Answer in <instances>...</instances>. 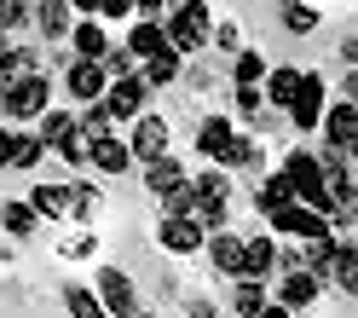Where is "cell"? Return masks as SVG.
I'll return each instance as SVG.
<instances>
[{
  "label": "cell",
  "mask_w": 358,
  "mask_h": 318,
  "mask_svg": "<svg viewBox=\"0 0 358 318\" xmlns=\"http://www.w3.org/2000/svg\"><path fill=\"white\" fill-rule=\"evenodd\" d=\"M283 174L295 179V191H301V202H306V209H318V214H329V186H324V156H312V151H289V156H283Z\"/></svg>",
  "instance_id": "1"
},
{
  "label": "cell",
  "mask_w": 358,
  "mask_h": 318,
  "mask_svg": "<svg viewBox=\"0 0 358 318\" xmlns=\"http://www.w3.org/2000/svg\"><path fill=\"white\" fill-rule=\"evenodd\" d=\"M168 41H173V53H196L208 41V6H203V0H179V6H173Z\"/></svg>",
  "instance_id": "2"
},
{
  "label": "cell",
  "mask_w": 358,
  "mask_h": 318,
  "mask_svg": "<svg viewBox=\"0 0 358 318\" xmlns=\"http://www.w3.org/2000/svg\"><path fill=\"white\" fill-rule=\"evenodd\" d=\"M47 99H52V81H47V76H24L17 87H6V116H12V122L47 116Z\"/></svg>",
  "instance_id": "3"
},
{
  "label": "cell",
  "mask_w": 358,
  "mask_h": 318,
  "mask_svg": "<svg viewBox=\"0 0 358 318\" xmlns=\"http://www.w3.org/2000/svg\"><path fill=\"white\" fill-rule=\"evenodd\" d=\"M226 202H231V179L226 174H203L196 179V220H203L208 232L226 226Z\"/></svg>",
  "instance_id": "4"
},
{
  "label": "cell",
  "mask_w": 358,
  "mask_h": 318,
  "mask_svg": "<svg viewBox=\"0 0 358 318\" xmlns=\"http://www.w3.org/2000/svg\"><path fill=\"white\" fill-rule=\"evenodd\" d=\"M272 226H278V232H289V237H306V243L329 237V214L306 209V202H289V209H278V214H272Z\"/></svg>",
  "instance_id": "5"
},
{
  "label": "cell",
  "mask_w": 358,
  "mask_h": 318,
  "mask_svg": "<svg viewBox=\"0 0 358 318\" xmlns=\"http://www.w3.org/2000/svg\"><path fill=\"white\" fill-rule=\"evenodd\" d=\"M99 295H104L110 318H145V312H139V295H133V284H127V272L110 266L104 278H99Z\"/></svg>",
  "instance_id": "6"
},
{
  "label": "cell",
  "mask_w": 358,
  "mask_h": 318,
  "mask_svg": "<svg viewBox=\"0 0 358 318\" xmlns=\"http://www.w3.org/2000/svg\"><path fill=\"white\" fill-rule=\"evenodd\" d=\"M324 116H329V110H324V81L306 76L301 93H295V104H289V122H295V127H318Z\"/></svg>",
  "instance_id": "7"
},
{
  "label": "cell",
  "mask_w": 358,
  "mask_h": 318,
  "mask_svg": "<svg viewBox=\"0 0 358 318\" xmlns=\"http://www.w3.org/2000/svg\"><path fill=\"white\" fill-rule=\"evenodd\" d=\"M162 151H168V122L162 116H139V122H133V156L162 163Z\"/></svg>",
  "instance_id": "8"
},
{
  "label": "cell",
  "mask_w": 358,
  "mask_h": 318,
  "mask_svg": "<svg viewBox=\"0 0 358 318\" xmlns=\"http://www.w3.org/2000/svg\"><path fill=\"white\" fill-rule=\"evenodd\" d=\"M145 93H150V81L145 76H127V81H116V87H110V116H133V122H139V110H145Z\"/></svg>",
  "instance_id": "9"
},
{
  "label": "cell",
  "mask_w": 358,
  "mask_h": 318,
  "mask_svg": "<svg viewBox=\"0 0 358 318\" xmlns=\"http://www.w3.org/2000/svg\"><path fill=\"white\" fill-rule=\"evenodd\" d=\"M208 255H214V266H220V272H231V278H243V272H249V243L231 237V232H214Z\"/></svg>",
  "instance_id": "10"
},
{
  "label": "cell",
  "mask_w": 358,
  "mask_h": 318,
  "mask_svg": "<svg viewBox=\"0 0 358 318\" xmlns=\"http://www.w3.org/2000/svg\"><path fill=\"white\" fill-rule=\"evenodd\" d=\"M0 156H6L12 168H35L41 156H47V139H41V133H6V139H0Z\"/></svg>",
  "instance_id": "11"
},
{
  "label": "cell",
  "mask_w": 358,
  "mask_h": 318,
  "mask_svg": "<svg viewBox=\"0 0 358 318\" xmlns=\"http://www.w3.org/2000/svg\"><path fill=\"white\" fill-rule=\"evenodd\" d=\"M127 47H133V58H156V53H168L173 41H168V29L156 24V18H139V24H133V35H127Z\"/></svg>",
  "instance_id": "12"
},
{
  "label": "cell",
  "mask_w": 358,
  "mask_h": 318,
  "mask_svg": "<svg viewBox=\"0 0 358 318\" xmlns=\"http://www.w3.org/2000/svg\"><path fill=\"white\" fill-rule=\"evenodd\" d=\"M104 64H76V70H70V93L81 99V104H104L110 93H104Z\"/></svg>",
  "instance_id": "13"
},
{
  "label": "cell",
  "mask_w": 358,
  "mask_h": 318,
  "mask_svg": "<svg viewBox=\"0 0 358 318\" xmlns=\"http://www.w3.org/2000/svg\"><path fill=\"white\" fill-rule=\"evenodd\" d=\"M324 133H329V151H352V139H358V104H335L324 116Z\"/></svg>",
  "instance_id": "14"
},
{
  "label": "cell",
  "mask_w": 358,
  "mask_h": 318,
  "mask_svg": "<svg viewBox=\"0 0 358 318\" xmlns=\"http://www.w3.org/2000/svg\"><path fill=\"white\" fill-rule=\"evenodd\" d=\"M162 249H173V255L203 249V220H162Z\"/></svg>",
  "instance_id": "15"
},
{
  "label": "cell",
  "mask_w": 358,
  "mask_h": 318,
  "mask_svg": "<svg viewBox=\"0 0 358 318\" xmlns=\"http://www.w3.org/2000/svg\"><path fill=\"white\" fill-rule=\"evenodd\" d=\"M301 70H289V64H278V70L272 76H266V104H278V110H289V104H295V93H301Z\"/></svg>",
  "instance_id": "16"
},
{
  "label": "cell",
  "mask_w": 358,
  "mask_h": 318,
  "mask_svg": "<svg viewBox=\"0 0 358 318\" xmlns=\"http://www.w3.org/2000/svg\"><path fill=\"white\" fill-rule=\"evenodd\" d=\"M231 139H237V133H231V122H226V116H208L203 127H196V151H203V156H214V163L231 151Z\"/></svg>",
  "instance_id": "17"
},
{
  "label": "cell",
  "mask_w": 358,
  "mask_h": 318,
  "mask_svg": "<svg viewBox=\"0 0 358 318\" xmlns=\"http://www.w3.org/2000/svg\"><path fill=\"white\" fill-rule=\"evenodd\" d=\"M278 301L283 307H312V301H318V272H283Z\"/></svg>",
  "instance_id": "18"
},
{
  "label": "cell",
  "mask_w": 358,
  "mask_h": 318,
  "mask_svg": "<svg viewBox=\"0 0 358 318\" xmlns=\"http://www.w3.org/2000/svg\"><path fill=\"white\" fill-rule=\"evenodd\" d=\"M35 214H47V220H58V214H70L76 209V186H35Z\"/></svg>",
  "instance_id": "19"
},
{
  "label": "cell",
  "mask_w": 358,
  "mask_h": 318,
  "mask_svg": "<svg viewBox=\"0 0 358 318\" xmlns=\"http://www.w3.org/2000/svg\"><path fill=\"white\" fill-rule=\"evenodd\" d=\"M35 24H41V35H47V41L76 35V29H70V0H41V6H35Z\"/></svg>",
  "instance_id": "20"
},
{
  "label": "cell",
  "mask_w": 358,
  "mask_h": 318,
  "mask_svg": "<svg viewBox=\"0 0 358 318\" xmlns=\"http://www.w3.org/2000/svg\"><path fill=\"white\" fill-rule=\"evenodd\" d=\"M289 202H301L295 179H289V174H272V179L260 186V209H266V214H278V209H289Z\"/></svg>",
  "instance_id": "21"
},
{
  "label": "cell",
  "mask_w": 358,
  "mask_h": 318,
  "mask_svg": "<svg viewBox=\"0 0 358 318\" xmlns=\"http://www.w3.org/2000/svg\"><path fill=\"white\" fill-rule=\"evenodd\" d=\"M145 179H150V191H156V197H173L179 186H191V179H185V168H179L173 156H162V163H150V174H145Z\"/></svg>",
  "instance_id": "22"
},
{
  "label": "cell",
  "mask_w": 358,
  "mask_h": 318,
  "mask_svg": "<svg viewBox=\"0 0 358 318\" xmlns=\"http://www.w3.org/2000/svg\"><path fill=\"white\" fill-rule=\"evenodd\" d=\"M76 53H81V64H104V58H110L104 29H99V24H76Z\"/></svg>",
  "instance_id": "23"
},
{
  "label": "cell",
  "mask_w": 358,
  "mask_h": 318,
  "mask_svg": "<svg viewBox=\"0 0 358 318\" xmlns=\"http://www.w3.org/2000/svg\"><path fill=\"white\" fill-rule=\"evenodd\" d=\"M278 261H283V255H278L272 237H249V272H243V278H266Z\"/></svg>",
  "instance_id": "24"
},
{
  "label": "cell",
  "mask_w": 358,
  "mask_h": 318,
  "mask_svg": "<svg viewBox=\"0 0 358 318\" xmlns=\"http://www.w3.org/2000/svg\"><path fill=\"white\" fill-rule=\"evenodd\" d=\"M64 307H70L76 318H110V307L99 301L93 289H81V284H70V289H64Z\"/></svg>",
  "instance_id": "25"
},
{
  "label": "cell",
  "mask_w": 358,
  "mask_h": 318,
  "mask_svg": "<svg viewBox=\"0 0 358 318\" xmlns=\"http://www.w3.org/2000/svg\"><path fill=\"white\" fill-rule=\"evenodd\" d=\"M93 163H99L104 174H122V168L133 163V145H122V139H99V145H93Z\"/></svg>",
  "instance_id": "26"
},
{
  "label": "cell",
  "mask_w": 358,
  "mask_h": 318,
  "mask_svg": "<svg viewBox=\"0 0 358 318\" xmlns=\"http://www.w3.org/2000/svg\"><path fill=\"white\" fill-rule=\"evenodd\" d=\"M266 307H272V301H266L260 278H243V284H237V318H260Z\"/></svg>",
  "instance_id": "27"
},
{
  "label": "cell",
  "mask_w": 358,
  "mask_h": 318,
  "mask_svg": "<svg viewBox=\"0 0 358 318\" xmlns=\"http://www.w3.org/2000/svg\"><path fill=\"white\" fill-rule=\"evenodd\" d=\"M0 76H6V87H17L24 76H35V53H24V47H12L6 58H0Z\"/></svg>",
  "instance_id": "28"
},
{
  "label": "cell",
  "mask_w": 358,
  "mask_h": 318,
  "mask_svg": "<svg viewBox=\"0 0 358 318\" xmlns=\"http://www.w3.org/2000/svg\"><path fill=\"white\" fill-rule=\"evenodd\" d=\"M329 278L341 284L347 295H358V249H347V243H341V255H335V272H329Z\"/></svg>",
  "instance_id": "29"
},
{
  "label": "cell",
  "mask_w": 358,
  "mask_h": 318,
  "mask_svg": "<svg viewBox=\"0 0 358 318\" xmlns=\"http://www.w3.org/2000/svg\"><path fill=\"white\" fill-rule=\"evenodd\" d=\"M173 76H179V53H173V47L156 53V58L145 64V81H150V87H162V81H173Z\"/></svg>",
  "instance_id": "30"
},
{
  "label": "cell",
  "mask_w": 358,
  "mask_h": 318,
  "mask_svg": "<svg viewBox=\"0 0 358 318\" xmlns=\"http://www.w3.org/2000/svg\"><path fill=\"white\" fill-rule=\"evenodd\" d=\"M260 163V145L255 139H231V151L220 156V168H255Z\"/></svg>",
  "instance_id": "31"
},
{
  "label": "cell",
  "mask_w": 358,
  "mask_h": 318,
  "mask_svg": "<svg viewBox=\"0 0 358 318\" xmlns=\"http://www.w3.org/2000/svg\"><path fill=\"white\" fill-rule=\"evenodd\" d=\"M260 76H272V70H266V58L260 53H237V87H255Z\"/></svg>",
  "instance_id": "32"
},
{
  "label": "cell",
  "mask_w": 358,
  "mask_h": 318,
  "mask_svg": "<svg viewBox=\"0 0 358 318\" xmlns=\"http://www.w3.org/2000/svg\"><path fill=\"white\" fill-rule=\"evenodd\" d=\"M70 133H76V122L64 116V110H47V122H41V139L58 145V139H70Z\"/></svg>",
  "instance_id": "33"
},
{
  "label": "cell",
  "mask_w": 358,
  "mask_h": 318,
  "mask_svg": "<svg viewBox=\"0 0 358 318\" xmlns=\"http://www.w3.org/2000/svg\"><path fill=\"white\" fill-rule=\"evenodd\" d=\"M283 24L295 29V35H306L312 24H318V12H312V6H301V0H289V6H283Z\"/></svg>",
  "instance_id": "34"
},
{
  "label": "cell",
  "mask_w": 358,
  "mask_h": 318,
  "mask_svg": "<svg viewBox=\"0 0 358 318\" xmlns=\"http://www.w3.org/2000/svg\"><path fill=\"white\" fill-rule=\"evenodd\" d=\"M6 226H12L17 237H24L29 226H35V202H6Z\"/></svg>",
  "instance_id": "35"
},
{
  "label": "cell",
  "mask_w": 358,
  "mask_h": 318,
  "mask_svg": "<svg viewBox=\"0 0 358 318\" xmlns=\"http://www.w3.org/2000/svg\"><path fill=\"white\" fill-rule=\"evenodd\" d=\"M104 70L116 76V81H127V76H133V47H116V53L104 58Z\"/></svg>",
  "instance_id": "36"
},
{
  "label": "cell",
  "mask_w": 358,
  "mask_h": 318,
  "mask_svg": "<svg viewBox=\"0 0 358 318\" xmlns=\"http://www.w3.org/2000/svg\"><path fill=\"white\" fill-rule=\"evenodd\" d=\"M260 104H266L260 87H237V110H243V116H260Z\"/></svg>",
  "instance_id": "37"
},
{
  "label": "cell",
  "mask_w": 358,
  "mask_h": 318,
  "mask_svg": "<svg viewBox=\"0 0 358 318\" xmlns=\"http://www.w3.org/2000/svg\"><path fill=\"white\" fill-rule=\"evenodd\" d=\"M0 24H6V29H17V24H29L24 0H6V6H0Z\"/></svg>",
  "instance_id": "38"
},
{
  "label": "cell",
  "mask_w": 358,
  "mask_h": 318,
  "mask_svg": "<svg viewBox=\"0 0 358 318\" xmlns=\"http://www.w3.org/2000/svg\"><path fill=\"white\" fill-rule=\"evenodd\" d=\"M99 202H104V197H99L93 186H76V214H93V209H99Z\"/></svg>",
  "instance_id": "39"
},
{
  "label": "cell",
  "mask_w": 358,
  "mask_h": 318,
  "mask_svg": "<svg viewBox=\"0 0 358 318\" xmlns=\"http://www.w3.org/2000/svg\"><path fill=\"white\" fill-rule=\"evenodd\" d=\"M133 6H139V0H104V6H99V12H104V18H127Z\"/></svg>",
  "instance_id": "40"
},
{
  "label": "cell",
  "mask_w": 358,
  "mask_h": 318,
  "mask_svg": "<svg viewBox=\"0 0 358 318\" xmlns=\"http://www.w3.org/2000/svg\"><path fill=\"white\" fill-rule=\"evenodd\" d=\"M214 41H220L226 53H237V24H220V29H214Z\"/></svg>",
  "instance_id": "41"
},
{
  "label": "cell",
  "mask_w": 358,
  "mask_h": 318,
  "mask_svg": "<svg viewBox=\"0 0 358 318\" xmlns=\"http://www.w3.org/2000/svg\"><path fill=\"white\" fill-rule=\"evenodd\" d=\"M260 318H289V307H283V301H272V307H266Z\"/></svg>",
  "instance_id": "42"
},
{
  "label": "cell",
  "mask_w": 358,
  "mask_h": 318,
  "mask_svg": "<svg viewBox=\"0 0 358 318\" xmlns=\"http://www.w3.org/2000/svg\"><path fill=\"white\" fill-rule=\"evenodd\" d=\"M76 6H81V12H99V6H104V0H76Z\"/></svg>",
  "instance_id": "43"
},
{
  "label": "cell",
  "mask_w": 358,
  "mask_h": 318,
  "mask_svg": "<svg viewBox=\"0 0 358 318\" xmlns=\"http://www.w3.org/2000/svg\"><path fill=\"white\" fill-rule=\"evenodd\" d=\"M347 93H352V99H358V70H352V76H347Z\"/></svg>",
  "instance_id": "44"
},
{
  "label": "cell",
  "mask_w": 358,
  "mask_h": 318,
  "mask_svg": "<svg viewBox=\"0 0 358 318\" xmlns=\"http://www.w3.org/2000/svg\"><path fill=\"white\" fill-rule=\"evenodd\" d=\"M347 156H358V139H352V151H347Z\"/></svg>",
  "instance_id": "45"
},
{
  "label": "cell",
  "mask_w": 358,
  "mask_h": 318,
  "mask_svg": "<svg viewBox=\"0 0 358 318\" xmlns=\"http://www.w3.org/2000/svg\"><path fill=\"white\" fill-rule=\"evenodd\" d=\"M173 6H179V0H173Z\"/></svg>",
  "instance_id": "46"
},
{
  "label": "cell",
  "mask_w": 358,
  "mask_h": 318,
  "mask_svg": "<svg viewBox=\"0 0 358 318\" xmlns=\"http://www.w3.org/2000/svg\"><path fill=\"white\" fill-rule=\"evenodd\" d=\"M145 318H150V312H145Z\"/></svg>",
  "instance_id": "47"
}]
</instances>
